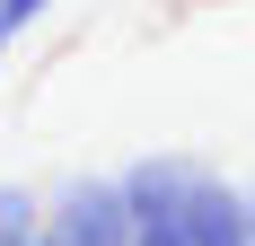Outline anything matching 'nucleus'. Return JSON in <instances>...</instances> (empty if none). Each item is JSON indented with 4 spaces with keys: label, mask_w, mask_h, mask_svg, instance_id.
Returning <instances> with one entry per match:
<instances>
[{
    "label": "nucleus",
    "mask_w": 255,
    "mask_h": 246,
    "mask_svg": "<svg viewBox=\"0 0 255 246\" xmlns=\"http://www.w3.org/2000/svg\"><path fill=\"white\" fill-rule=\"evenodd\" d=\"M132 246H255L247 194L194 149H150L124 167Z\"/></svg>",
    "instance_id": "1"
},
{
    "label": "nucleus",
    "mask_w": 255,
    "mask_h": 246,
    "mask_svg": "<svg viewBox=\"0 0 255 246\" xmlns=\"http://www.w3.org/2000/svg\"><path fill=\"white\" fill-rule=\"evenodd\" d=\"M44 238H62V246H132L124 176H62L44 194Z\"/></svg>",
    "instance_id": "2"
},
{
    "label": "nucleus",
    "mask_w": 255,
    "mask_h": 246,
    "mask_svg": "<svg viewBox=\"0 0 255 246\" xmlns=\"http://www.w3.org/2000/svg\"><path fill=\"white\" fill-rule=\"evenodd\" d=\"M44 238V194L35 185H0V246H35Z\"/></svg>",
    "instance_id": "3"
},
{
    "label": "nucleus",
    "mask_w": 255,
    "mask_h": 246,
    "mask_svg": "<svg viewBox=\"0 0 255 246\" xmlns=\"http://www.w3.org/2000/svg\"><path fill=\"white\" fill-rule=\"evenodd\" d=\"M35 18H53V0H0V26H9V35H26Z\"/></svg>",
    "instance_id": "4"
},
{
    "label": "nucleus",
    "mask_w": 255,
    "mask_h": 246,
    "mask_svg": "<svg viewBox=\"0 0 255 246\" xmlns=\"http://www.w3.org/2000/svg\"><path fill=\"white\" fill-rule=\"evenodd\" d=\"M9 44H18V35H9V26H0V71H9Z\"/></svg>",
    "instance_id": "5"
},
{
    "label": "nucleus",
    "mask_w": 255,
    "mask_h": 246,
    "mask_svg": "<svg viewBox=\"0 0 255 246\" xmlns=\"http://www.w3.org/2000/svg\"><path fill=\"white\" fill-rule=\"evenodd\" d=\"M35 246H62V238H35Z\"/></svg>",
    "instance_id": "6"
}]
</instances>
